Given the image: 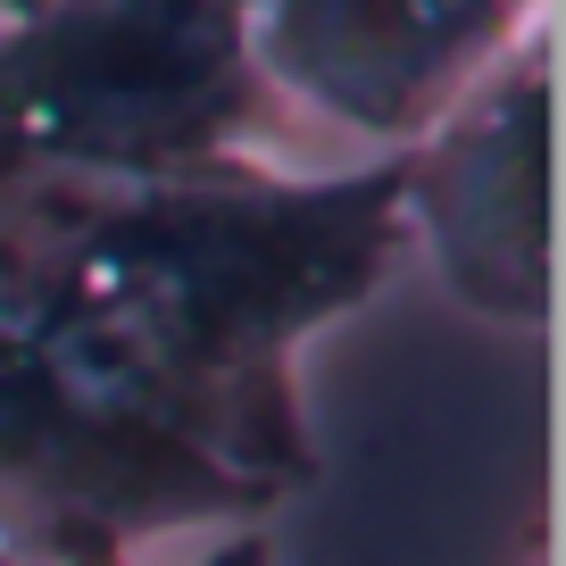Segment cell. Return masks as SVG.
<instances>
[{"label":"cell","instance_id":"6da1fadb","mask_svg":"<svg viewBox=\"0 0 566 566\" xmlns=\"http://www.w3.org/2000/svg\"><path fill=\"white\" fill-rule=\"evenodd\" d=\"M400 259V150L350 176L217 159L42 184L0 200V325L101 408L283 509L317 483L301 342L375 301Z\"/></svg>","mask_w":566,"mask_h":566},{"label":"cell","instance_id":"7a4b0ae2","mask_svg":"<svg viewBox=\"0 0 566 566\" xmlns=\"http://www.w3.org/2000/svg\"><path fill=\"white\" fill-rule=\"evenodd\" d=\"M250 0H18L0 25V200L266 159Z\"/></svg>","mask_w":566,"mask_h":566},{"label":"cell","instance_id":"3957f363","mask_svg":"<svg viewBox=\"0 0 566 566\" xmlns=\"http://www.w3.org/2000/svg\"><path fill=\"white\" fill-rule=\"evenodd\" d=\"M266 500L167 433L75 391L25 334L0 325V558L134 566L159 533L259 525Z\"/></svg>","mask_w":566,"mask_h":566},{"label":"cell","instance_id":"277c9868","mask_svg":"<svg viewBox=\"0 0 566 566\" xmlns=\"http://www.w3.org/2000/svg\"><path fill=\"white\" fill-rule=\"evenodd\" d=\"M400 226L467 317L549 334V25L400 150Z\"/></svg>","mask_w":566,"mask_h":566},{"label":"cell","instance_id":"5b68a950","mask_svg":"<svg viewBox=\"0 0 566 566\" xmlns=\"http://www.w3.org/2000/svg\"><path fill=\"white\" fill-rule=\"evenodd\" d=\"M549 0H250V67L292 125H334L417 150L525 34Z\"/></svg>","mask_w":566,"mask_h":566},{"label":"cell","instance_id":"8992f818","mask_svg":"<svg viewBox=\"0 0 566 566\" xmlns=\"http://www.w3.org/2000/svg\"><path fill=\"white\" fill-rule=\"evenodd\" d=\"M200 566H275V542H266L259 525H233V533H226V542H217Z\"/></svg>","mask_w":566,"mask_h":566},{"label":"cell","instance_id":"52a82bcc","mask_svg":"<svg viewBox=\"0 0 566 566\" xmlns=\"http://www.w3.org/2000/svg\"><path fill=\"white\" fill-rule=\"evenodd\" d=\"M0 9H18V0H0Z\"/></svg>","mask_w":566,"mask_h":566},{"label":"cell","instance_id":"ba28073f","mask_svg":"<svg viewBox=\"0 0 566 566\" xmlns=\"http://www.w3.org/2000/svg\"><path fill=\"white\" fill-rule=\"evenodd\" d=\"M0 566H9V558H0Z\"/></svg>","mask_w":566,"mask_h":566}]
</instances>
